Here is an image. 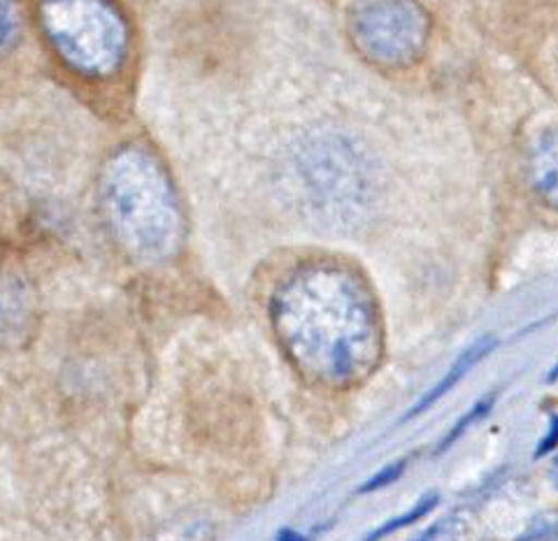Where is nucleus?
Wrapping results in <instances>:
<instances>
[{"mask_svg":"<svg viewBox=\"0 0 558 541\" xmlns=\"http://www.w3.org/2000/svg\"><path fill=\"white\" fill-rule=\"evenodd\" d=\"M277 317L293 356L322 381L349 383L375 365L379 330L371 295L340 268L301 272L282 293Z\"/></svg>","mask_w":558,"mask_h":541,"instance_id":"nucleus-1","label":"nucleus"},{"mask_svg":"<svg viewBox=\"0 0 558 541\" xmlns=\"http://www.w3.org/2000/svg\"><path fill=\"white\" fill-rule=\"evenodd\" d=\"M102 207L126 247L143 256H163L180 242V207L161 165L145 149L119 151L105 170Z\"/></svg>","mask_w":558,"mask_h":541,"instance_id":"nucleus-2","label":"nucleus"},{"mask_svg":"<svg viewBox=\"0 0 558 541\" xmlns=\"http://www.w3.org/2000/svg\"><path fill=\"white\" fill-rule=\"evenodd\" d=\"M40 26L54 54L77 77L100 82L124 67L131 30L112 0H40Z\"/></svg>","mask_w":558,"mask_h":541,"instance_id":"nucleus-3","label":"nucleus"},{"mask_svg":"<svg viewBox=\"0 0 558 541\" xmlns=\"http://www.w3.org/2000/svg\"><path fill=\"white\" fill-rule=\"evenodd\" d=\"M347 26L354 47L381 67L412 65L430 38V16L418 0H354Z\"/></svg>","mask_w":558,"mask_h":541,"instance_id":"nucleus-4","label":"nucleus"},{"mask_svg":"<svg viewBox=\"0 0 558 541\" xmlns=\"http://www.w3.org/2000/svg\"><path fill=\"white\" fill-rule=\"evenodd\" d=\"M295 172L314 207L336 209L361 205L365 165L359 151L336 135H317L295 153Z\"/></svg>","mask_w":558,"mask_h":541,"instance_id":"nucleus-5","label":"nucleus"},{"mask_svg":"<svg viewBox=\"0 0 558 541\" xmlns=\"http://www.w3.org/2000/svg\"><path fill=\"white\" fill-rule=\"evenodd\" d=\"M529 177L537 198L558 209V128L539 135L529 151Z\"/></svg>","mask_w":558,"mask_h":541,"instance_id":"nucleus-6","label":"nucleus"},{"mask_svg":"<svg viewBox=\"0 0 558 541\" xmlns=\"http://www.w3.org/2000/svg\"><path fill=\"white\" fill-rule=\"evenodd\" d=\"M494 337H486V340H480L477 344H473L468 348V352H463V356L451 365L449 368V372L442 377V381L438 383V386H435L422 403H418L414 409H412V414L410 416H416V414H422V411H426L430 405H435L438 403V399L445 395V393H449L453 386H457V383L468 374V370L470 368H475L477 365V360L482 358V356H486L488 352H492L494 348Z\"/></svg>","mask_w":558,"mask_h":541,"instance_id":"nucleus-7","label":"nucleus"},{"mask_svg":"<svg viewBox=\"0 0 558 541\" xmlns=\"http://www.w3.org/2000/svg\"><path fill=\"white\" fill-rule=\"evenodd\" d=\"M416 541H482V528L470 509H457L418 534Z\"/></svg>","mask_w":558,"mask_h":541,"instance_id":"nucleus-8","label":"nucleus"},{"mask_svg":"<svg viewBox=\"0 0 558 541\" xmlns=\"http://www.w3.org/2000/svg\"><path fill=\"white\" fill-rule=\"evenodd\" d=\"M24 38V16L16 0H0V59L12 54Z\"/></svg>","mask_w":558,"mask_h":541,"instance_id":"nucleus-9","label":"nucleus"},{"mask_svg":"<svg viewBox=\"0 0 558 541\" xmlns=\"http://www.w3.org/2000/svg\"><path fill=\"white\" fill-rule=\"evenodd\" d=\"M521 541H558V514H545L537 518Z\"/></svg>","mask_w":558,"mask_h":541,"instance_id":"nucleus-10","label":"nucleus"},{"mask_svg":"<svg viewBox=\"0 0 558 541\" xmlns=\"http://www.w3.org/2000/svg\"><path fill=\"white\" fill-rule=\"evenodd\" d=\"M435 507V497H428V500H424L422 504H418V507H414L410 514H405V516H400V518H396L393 522H389V526H384L375 537H379V534H387V532H393V530H398V528H403V526H408V522H412L414 518H422L424 514H428L430 509Z\"/></svg>","mask_w":558,"mask_h":541,"instance_id":"nucleus-11","label":"nucleus"},{"mask_svg":"<svg viewBox=\"0 0 558 541\" xmlns=\"http://www.w3.org/2000/svg\"><path fill=\"white\" fill-rule=\"evenodd\" d=\"M492 403H494V399H492V397H488V399H484V403H480L477 407H473V411H470L468 416H463V418H461V421L457 423V428H453V430H451V434H449V438H447V440L442 442V448H447V444H451L453 440H457V438H459V434H461L463 430H468V426H470V423H475V421H477V418H480L482 414H486V409H488V407H492Z\"/></svg>","mask_w":558,"mask_h":541,"instance_id":"nucleus-12","label":"nucleus"},{"mask_svg":"<svg viewBox=\"0 0 558 541\" xmlns=\"http://www.w3.org/2000/svg\"><path fill=\"white\" fill-rule=\"evenodd\" d=\"M400 472H403V463H396V465H391V467L384 469V472H381L379 477H375L373 481H368V485H365L363 491H373V488L387 485V483H391L393 479H398V475H400Z\"/></svg>","mask_w":558,"mask_h":541,"instance_id":"nucleus-13","label":"nucleus"},{"mask_svg":"<svg viewBox=\"0 0 558 541\" xmlns=\"http://www.w3.org/2000/svg\"><path fill=\"white\" fill-rule=\"evenodd\" d=\"M554 446H558V418H554V426H551V432L547 434V440L539 444V448H537V453L535 456H545L547 451H551Z\"/></svg>","mask_w":558,"mask_h":541,"instance_id":"nucleus-14","label":"nucleus"},{"mask_svg":"<svg viewBox=\"0 0 558 541\" xmlns=\"http://www.w3.org/2000/svg\"><path fill=\"white\" fill-rule=\"evenodd\" d=\"M551 481H554V485L558 488V458H556V463H554V467H551Z\"/></svg>","mask_w":558,"mask_h":541,"instance_id":"nucleus-15","label":"nucleus"},{"mask_svg":"<svg viewBox=\"0 0 558 541\" xmlns=\"http://www.w3.org/2000/svg\"><path fill=\"white\" fill-rule=\"evenodd\" d=\"M551 377H558V368H556V370H554V374H551Z\"/></svg>","mask_w":558,"mask_h":541,"instance_id":"nucleus-16","label":"nucleus"}]
</instances>
